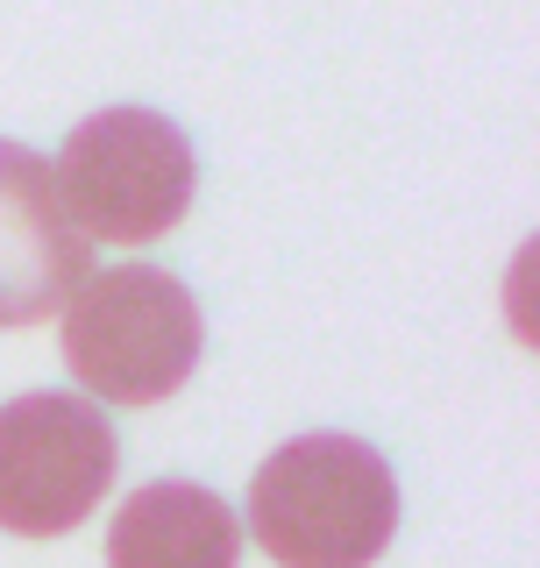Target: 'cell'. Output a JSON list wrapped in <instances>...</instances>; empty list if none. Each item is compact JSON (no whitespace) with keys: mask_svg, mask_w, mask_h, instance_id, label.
Instances as JSON below:
<instances>
[{"mask_svg":"<svg viewBox=\"0 0 540 568\" xmlns=\"http://www.w3.org/2000/svg\"><path fill=\"white\" fill-rule=\"evenodd\" d=\"M93 277V242L58 206L50 164L0 135V327H36Z\"/></svg>","mask_w":540,"mask_h":568,"instance_id":"cell-5","label":"cell"},{"mask_svg":"<svg viewBox=\"0 0 540 568\" xmlns=\"http://www.w3.org/2000/svg\"><path fill=\"white\" fill-rule=\"evenodd\" d=\"M249 532L284 568H370L399 532V476L356 434H299L249 476Z\"/></svg>","mask_w":540,"mask_h":568,"instance_id":"cell-1","label":"cell"},{"mask_svg":"<svg viewBox=\"0 0 540 568\" xmlns=\"http://www.w3.org/2000/svg\"><path fill=\"white\" fill-rule=\"evenodd\" d=\"M200 342H207L200 298L150 263L93 271L64 298V363L86 384V398L164 405L200 369Z\"/></svg>","mask_w":540,"mask_h":568,"instance_id":"cell-2","label":"cell"},{"mask_svg":"<svg viewBox=\"0 0 540 568\" xmlns=\"http://www.w3.org/2000/svg\"><path fill=\"white\" fill-rule=\"evenodd\" d=\"M242 561V519L207 484L164 476L121 497L107 526V568H236Z\"/></svg>","mask_w":540,"mask_h":568,"instance_id":"cell-6","label":"cell"},{"mask_svg":"<svg viewBox=\"0 0 540 568\" xmlns=\"http://www.w3.org/2000/svg\"><path fill=\"white\" fill-rule=\"evenodd\" d=\"M58 206L71 213L86 242H157L186 221L200 164H192V142L171 114L157 106H100L93 121L64 135L58 150Z\"/></svg>","mask_w":540,"mask_h":568,"instance_id":"cell-3","label":"cell"},{"mask_svg":"<svg viewBox=\"0 0 540 568\" xmlns=\"http://www.w3.org/2000/svg\"><path fill=\"white\" fill-rule=\"evenodd\" d=\"M121 434L79 390H22L0 405V526L58 540L114 490Z\"/></svg>","mask_w":540,"mask_h":568,"instance_id":"cell-4","label":"cell"}]
</instances>
